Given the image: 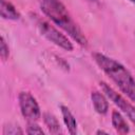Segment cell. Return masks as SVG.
Masks as SVG:
<instances>
[{"mask_svg":"<svg viewBox=\"0 0 135 135\" xmlns=\"http://www.w3.org/2000/svg\"><path fill=\"white\" fill-rule=\"evenodd\" d=\"M41 11L59 27L65 31L77 43L82 46H86L88 40L69 14L66 7L59 0H38Z\"/></svg>","mask_w":135,"mask_h":135,"instance_id":"6da1fadb","label":"cell"},{"mask_svg":"<svg viewBox=\"0 0 135 135\" xmlns=\"http://www.w3.org/2000/svg\"><path fill=\"white\" fill-rule=\"evenodd\" d=\"M86 1L92 2V3H98V2H99V0H86Z\"/></svg>","mask_w":135,"mask_h":135,"instance_id":"9a60e30c","label":"cell"},{"mask_svg":"<svg viewBox=\"0 0 135 135\" xmlns=\"http://www.w3.org/2000/svg\"><path fill=\"white\" fill-rule=\"evenodd\" d=\"M0 14L2 18L8 20H18L20 18V14L16 7L6 0H0Z\"/></svg>","mask_w":135,"mask_h":135,"instance_id":"52a82bcc","label":"cell"},{"mask_svg":"<svg viewBox=\"0 0 135 135\" xmlns=\"http://www.w3.org/2000/svg\"><path fill=\"white\" fill-rule=\"evenodd\" d=\"M8 55H9L8 45L6 44V41H5L4 37L1 36V40H0V56H1L2 60H6L8 58Z\"/></svg>","mask_w":135,"mask_h":135,"instance_id":"8fae6325","label":"cell"},{"mask_svg":"<svg viewBox=\"0 0 135 135\" xmlns=\"http://www.w3.org/2000/svg\"><path fill=\"white\" fill-rule=\"evenodd\" d=\"M102 133H105V134H107V132H105V131H102V130H98V131L96 132V134H102Z\"/></svg>","mask_w":135,"mask_h":135,"instance_id":"5bb4252c","label":"cell"},{"mask_svg":"<svg viewBox=\"0 0 135 135\" xmlns=\"http://www.w3.org/2000/svg\"><path fill=\"white\" fill-rule=\"evenodd\" d=\"M17 134H23V131L18 126H7L3 129V135H17Z\"/></svg>","mask_w":135,"mask_h":135,"instance_id":"4fadbf2b","label":"cell"},{"mask_svg":"<svg viewBox=\"0 0 135 135\" xmlns=\"http://www.w3.org/2000/svg\"><path fill=\"white\" fill-rule=\"evenodd\" d=\"M112 124L119 134H127L130 131L127 121L124 120L122 115L117 111H113L112 113Z\"/></svg>","mask_w":135,"mask_h":135,"instance_id":"9c48e42d","label":"cell"},{"mask_svg":"<svg viewBox=\"0 0 135 135\" xmlns=\"http://www.w3.org/2000/svg\"><path fill=\"white\" fill-rule=\"evenodd\" d=\"M37 27L42 36H44L49 41L53 42L54 44L60 46L61 49L65 51H73V44L68 39L66 36H64L62 33H60L56 27L51 25L49 22L38 19L37 20Z\"/></svg>","mask_w":135,"mask_h":135,"instance_id":"3957f363","label":"cell"},{"mask_svg":"<svg viewBox=\"0 0 135 135\" xmlns=\"http://www.w3.org/2000/svg\"><path fill=\"white\" fill-rule=\"evenodd\" d=\"M100 86L103 93L114 102V104H116L128 116V118L135 124V108L105 82H100Z\"/></svg>","mask_w":135,"mask_h":135,"instance_id":"5b68a950","label":"cell"},{"mask_svg":"<svg viewBox=\"0 0 135 135\" xmlns=\"http://www.w3.org/2000/svg\"><path fill=\"white\" fill-rule=\"evenodd\" d=\"M91 99H92V103L94 105V109H95V111L97 113L103 115V114H105L108 112V110H109L108 100L100 92H97V91L92 92Z\"/></svg>","mask_w":135,"mask_h":135,"instance_id":"8992f818","label":"cell"},{"mask_svg":"<svg viewBox=\"0 0 135 135\" xmlns=\"http://www.w3.org/2000/svg\"><path fill=\"white\" fill-rule=\"evenodd\" d=\"M43 119H44V123L46 124L47 129L50 130L51 133L53 134H58L61 132L60 129V124L58 119L51 113H44L43 114Z\"/></svg>","mask_w":135,"mask_h":135,"instance_id":"30bf717a","label":"cell"},{"mask_svg":"<svg viewBox=\"0 0 135 135\" xmlns=\"http://www.w3.org/2000/svg\"><path fill=\"white\" fill-rule=\"evenodd\" d=\"M93 58L98 66L118 85L120 91L135 101V80L130 72L121 63L101 53H93Z\"/></svg>","mask_w":135,"mask_h":135,"instance_id":"7a4b0ae2","label":"cell"},{"mask_svg":"<svg viewBox=\"0 0 135 135\" xmlns=\"http://www.w3.org/2000/svg\"><path fill=\"white\" fill-rule=\"evenodd\" d=\"M131 2H133V3H135V0H130Z\"/></svg>","mask_w":135,"mask_h":135,"instance_id":"2e32d148","label":"cell"},{"mask_svg":"<svg viewBox=\"0 0 135 135\" xmlns=\"http://www.w3.org/2000/svg\"><path fill=\"white\" fill-rule=\"evenodd\" d=\"M18 99H19V107L22 116L28 122L37 121L40 118L41 112L35 97L28 92H20Z\"/></svg>","mask_w":135,"mask_h":135,"instance_id":"277c9868","label":"cell"},{"mask_svg":"<svg viewBox=\"0 0 135 135\" xmlns=\"http://www.w3.org/2000/svg\"><path fill=\"white\" fill-rule=\"evenodd\" d=\"M60 110H61V114H62L64 124L66 126L69 133L72 134V135H75L77 133V122H76V119H75L74 115L71 113L69 108L65 107V105H61Z\"/></svg>","mask_w":135,"mask_h":135,"instance_id":"ba28073f","label":"cell"},{"mask_svg":"<svg viewBox=\"0 0 135 135\" xmlns=\"http://www.w3.org/2000/svg\"><path fill=\"white\" fill-rule=\"evenodd\" d=\"M26 133L30 135H33V134L35 135V134H43L44 132L37 123H35V121H30L26 129Z\"/></svg>","mask_w":135,"mask_h":135,"instance_id":"7c38bea8","label":"cell"},{"mask_svg":"<svg viewBox=\"0 0 135 135\" xmlns=\"http://www.w3.org/2000/svg\"><path fill=\"white\" fill-rule=\"evenodd\" d=\"M134 34H135V33H134Z\"/></svg>","mask_w":135,"mask_h":135,"instance_id":"e0dca14e","label":"cell"}]
</instances>
